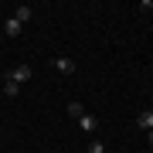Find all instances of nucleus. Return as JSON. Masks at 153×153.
<instances>
[{
  "mask_svg": "<svg viewBox=\"0 0 153 153\" xmlns=\"http://www.w3.org/2000/svg\"><path fill=\"white\" fill-rule=\"evenodd\" d=\"M78 126H82L85 133H95V129H99V119H95V116H88V112H82V119H78Z\"/></svg>",
  "mask_w": 153,
  "mask_h": 153,
  "instance_id": "39448f33",
  "label": "nucleus"
},
{
  "mask_svg": "<svg viewBox=\"0 0 153 153\" xmlns=\"http://www.w3.org/2000/svg\"><path fill=\"white\" fill-rule=\"evenodd\" d=\"M150 150H153V129H150Z\"/></svg>",
  "mask_w": 153,
  "mask_h": 153,
  "instance_id": "9d476101",
  "label": "nucleus"
},
{
  "mask_svg": "<svg viewBox=\"0 0 153 153\" xmlns=\"http://www.w3.org/2000/svg\"><path fill=\"white\" fill-rule=\"evenodd\" d=\"M68 116H75V119H82V105H78V102H68Z\"/></svg>",
  "mask_w": 153,
  "mask_h": 153,
  "instance_id": "1a4fd4ad",
  "label": "nucleus"
},
{
  "mask_svg": "<svg viewBox=\"0 0 153 153\" xmlns=\"http://www.w3.org/2000/svg\"><path fill=\"white\" fill-rule=\"evenodd\" d=\"M21 31H24V24H17L14 17H10V21L4 24V34H7V38H21Z\"/></svg>",
  "mask_w": 153,
  "mask_h": 153,
  "instance_id": "423d86ee",
  "label": "nucleus"
},
{
  "mask_svg": "<svg viewBox=\"0 0 153 153\" xmlns=\"http://www.w3.org/2000/svg\"><path fill=\"white\" fill-rule=\"evenodd\" d=\"M4 95H7V99H14V95H21V85H17V82H10V78H7V85H4Z\"/></svg>",
  "mask_w": 153,
  "mask_h": 153,
  "instance_id": "0eeeda50",
  "label": "nucleus"
},
{
  "mask_svg": "<svg viewBox=\"0 0 153 153\" xmlns=\"http://www.w3.org/2000/svg\"><path fill=\"white\" fill-rule=\"evenodd\" d=\"M136 126H140V129H146V133H150V129H153V109H143V112L136 116Z\"/></svg>",
  "mask_w": 153,
  "mask_h": 153,
  "instance_id": "7ed1b4c3",
  "label": "nucleus"
},
{
  "mask_svg": "<svg viewBox=\"0 0 153 153\" xmlns=\"http://www.w3.org/2000/svg\"><path fill=\"white\" fill-rule=\"evenodd\" d=\"M31 17H34V10H31L27 4H21V7H17V10H14V21H17V24H27Z\"/></svg>",
  "mask_w": 153,
  "mask_h": 153,
  "instance_id": "20e7f679",
  "label": "nucleus"
},
{
  "mask_svg": "<svg viewBox=\"0 0 153 153\" xmlns=\"http://www.w3.org/2000/svg\"><path fill=\"white\" fill-rule=\"evenodd\" d=\"M51 65H55V68L61 71V75H71V71H75V61H71L68 55H61V58H55V61H51Z\"/></svg>",
  "mask_w": 153,
  "mask_h": 153,
  "instance_id": "f03ea898",
  "label": "nucleus"
},
{
  "mask_svg": "<svg viewBox=\"0 0 153 153\" xmlns=\"http://www.w3.org/2000/svg\"><path fill=\"white\" fill-rule=\"evenodd\" d=\"M88 153H105V143L102 140H92V143H88Z\"/></svg>",
  "mask_w": 153,
  "mask_h": 153,
  "instance_id": "6e6552de",
  "label": "nucleus"
},
{
  "mask_svg": "<svg viewBox=\"0 0 153 153\" xmlns=\"http://www.w3.org/2000/svg\"><path fill=\"white\" fill-rule=\"evenodd\" d=\"M31 65H17V68H10V82H17V85H24V82H31Z\"/></svg>",
  "mask_w": 153,
  "mask_h": 153,
  "instance_id": "f257e3e1",
  "label": "nucleus"
}]
</instances>
